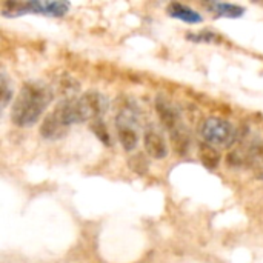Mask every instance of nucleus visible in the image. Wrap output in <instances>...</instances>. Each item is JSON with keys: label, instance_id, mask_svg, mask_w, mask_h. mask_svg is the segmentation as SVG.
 <instances>
[{"label": "nucleus", "instance_id": "obj_1", "mask_svg": "<svg viewBox=\"0 0 263 263\" xmlns=\"http://www.w3.org/2000/svg\"><path fill=\"white\" fill-rule=\"evenodd\" d=\"M52 97H54L52 89L46 83L37 80L26 82L20 88L12 103V109H11L12 123L18 128L34 126L39 122V119L43 116L46 108L49 106Z\"/></svg>", "mask_w": 263, "mask_h": 263}, {"label": "nucleus", "instance_id": "obj_2", "mask_svg": "<svg viewBox=\"0 0 263 263\" xmlns=\"http://www.w3.org/2000/svg\"><path fill=\"white\" fill-rule=\"evenodd\" d=\"M139 123H140V117L137 108L133 103L125 102L117 112L116 128H117L119 142L123 146V149L128 153L134 151L139 145V139H140Z\"/></svg>", "mask_w": 263, "mask_h": 263}, {"label": "nucleus", "instance_id": "obj_3", "mask_svg": "<svg viewBox=\"0 0 263 263\" xmlns=\"http://www.w3.org/2000/svg\"><path fill=\"white\" fill-rule=\"evenodd\" d=\"M68 2H6L3 3V15L15 17L22 14H40L48 17H62L68 12Z\"/></svg>", "mask_w": 263, "mask_h": 263}, {"label": "nucleus", "instance_id": "obj_4", "mask_svg": "<svg viewBox=\"0 0 263 263\" xmlns=\"http://www.w3.org/2000/svg\"><path fill=\"white\" fill-rule=\"evenodd\" d=\"M202 137L213 146L230 148L237 140V129L225 119L210 117L202 125Z\"/></svg>", "mask_w": 263, "mask_h": 263}, {"label": "nucleus", "instance_id": "obj_5", "mask_svg": "<svg viewBox=\"0 0 263 263\" xmlns=\"http://www.w3.org/2000/svg\"><path fill=\"white\" fill-rule=\"evenodd\" d=\"M77 105L82 122H96L102 120L105 116L108 109V99L99 91H88L77 99Z\"/></svg>", "mask_w": 263, "mask_h": 263}, {"label": "nucleus", "instance_id": "obj_6", "mask_svg": "<svg viewBox=\"0 0 263 263\" xmlns=\"http://www.w3.org/2000/svg\"><path fill=\"white\" fill-rule=\"evenodd\" d=\"M156 112H157L162 125L170 133V136H174V134L182 133V131L186 129L183 126V120H182L180 109L170 99H166L163 96H159L156 99Z\"/></svg>", "mask_w": 263, "mask_h": 263}, {"label": "nucleus", "instance_id": "obj_7", "mask_svg": "<svg viewBox=\"0 0 263 263\" xmlns=\"http://www.w3.org/2000/svg\"><path fill=\"white\" fill-rule=\"evenodd\" d=\"M143 143H145V149L149 157H153L156 160H162L168 156L166 140L159 129H156V128L146 129L143 134Z\"/></svg>", "mask_w": 263, "mask_h": 263}, {"label": "nucleus", "instance_id": "obj_8", "mask_svg": "<svg viewBox=\"0 0 263 263\" xmlns=\"http://www.w3.org/2000/svg\"><path fill=\"white\" fill-rule=\"evenodd\" d=\"M69 131V126H66L52 111L43 119L42 125H40V136L45 140H60L63 139Z\"/></svg>", "mask_w": 263, "mask_h": 263}, {"label": "nucleus", "instance_id": "obj_9", "mask_svg": "<svg viewBox=\"0 0 263 263\" xmlns=\"http://www.w3.org/2000/svg\"><path fill=\"white\" fill-rule=\"evenodd\" d=\"M168 14L174 18L185 22V23H200L203 20L197 11H194L188 5H182V3H171L168 6Z\"/></svg>", "mask_w": 263, "mask_h": 263}, {"label": "nucleus", "instance_id": "obj_10", "mask_svg": "<svg viewBox=\"0 0 263 263\" xmlns=\"http://www.w3.org/2000/svg\"><path fill=\"white\" fill-rule=\"evenodd\" d=\"M208 8L216 12L217 17H228V18H239L245 14V8L240 5H234V3H210Z\"/></svg>", "mask_w": 263, "mask_h": 263}, {"label": "nucleus", "instance_id": "obj_11", "mask_svg": "<svg viewBox=\"0 0 263 263\" xmlns=\"http://www.w3.org/2000/svg\"><path fill=\"white\" fill-rule=\"evenodd\" d=\"M199 157H200V162L203 163V166L208 168V170H216L219 166L220 160H222L219 151L213 145H210L206 142L200 143V146H199Z\"/></svg>", "mask_w": 263, "mask_h": 263}, {"label": "nucleus", "instance_id": "obj_12", "mask_svg": "<svg viewBox=\"0 0 263 263\" xmlns=\"http://www.w3.org/2000/svg\"><path fill=\"white\" fill-rule=\"evenodd\" d=\"M0 99H2V108H6L8 103L12 100V89L9 86V80L6 77V72H2L0 76Z\"/></svg>", "mask_w": 263, "mask_h": 263}, {"label": "nucleus", "instance_id": "obj_13", "mask_svg": "<svg viewBox=\"0 0 263 263\" xmlns=\"http://www.w3.org/2000/svg\"><path fill=\"white\" fill-rule=\"evenodd\" d=\"M91 129L94 131V134H96L105 145H109V143H111V140H109V133H108V129H106V126H105V123H103L102 120L92 122Z\"/></svg>", "mask_w": 263, "mask_h": 263}]
</instances>
